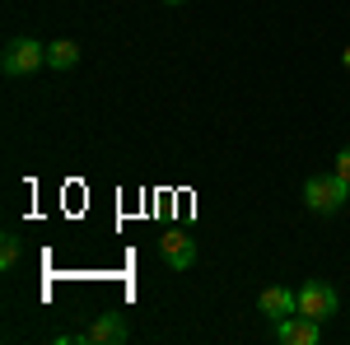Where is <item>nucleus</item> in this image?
I'll return each mask as SVG.
<instances>
[{
	"mask_svg": "<svg viewBox=\"0 0 350 345\" xmlns=\"http://www.w3.org/2000/svg\"><path fill=\"white\" fill-rule=\"evenodd\" d=\"M304 206L313 215H336L341 206H350V182L332 168V173H318L304 182Z\"/></svg>",
	"mask_w": 350,
	"mask_h": 345,
	"instance_id": "nucleus-1",
	"label": "nucleus"
},
{
	"mask_svg": "<svg viewBox=\"0 0 350 345\" xmlns=\"http://www.w3.org/2000/svg\"><path fill=\"white\" fill-rule=\"evenodd\" d=\"M42 66H47V47L33 42V38H10L5 52H0V70H5L10 80H28V75L42 70Z\"/></svg>",
	"mask_w": 350,
	"mask_h": 345,
	"instance_id": "nucleus-2",
	"label": "nucleus"
},
{
	"mask_svg": "<svg viewBox=\"0 0 350 345\" xmlns=\"http://www.w3.org/2000/svg\"><path fill=\"white\" fill-rule=\"evenodd\" d=\"M336 290L332 285H323V280H304L299 285V313L304 318H313V322H327V318H336Z\"/></svg>",
	"mask_w": 350,
	"mask_h": 345,
	"instance_id": "nucleus-3",
	"label": "nucleus"
},
{
	"mask_svg": "<svg viewBox=\"0 0 350 345\" xmlns=\"http://www.w3.org/2000/svg\"><path fill=\"white\" fill-rule=\"evenodd\" d=\"M159 257L168 271H187L196 262V238H191L187 229H163L159 234Z\"/></svg>",
	"mask_w": 350,
	"mask_h": 345,
	"instance_id": "nucleus-4",
	"label": "nucleus"
},
{
	"mask_svg": "<svg viewBox=\"0 0 350 345\" xmlns=\"http://www.w3.org/2000/svg\"><path fill=\"white\" fill-rule=\"evenodd\" d=\"M275 341L280 345H318L323 341V322L304 318V313H290V318L275 322Z\"/></svg>",
	"mask_w": 350,
	"mask_h": 345,
	"instance_id": "nucleus-5",
	"label": "nucleus"
},
{
	"mask_svg": "<svg viewBox=\"0 0 350 345\" xmlns=\"http://www.w3.org/2000/svg\"><path fill=\"white\" fill-rule=\"evenodd\" d=\"M257 313H267L271 322L299 313V290H290V285H267V290L257 294Z\"/></svg>",
	"mask_w": 350,
	"mask_h": 345,
	"instance_id": "nucleus-6",
	"label": "nucleus"
},
{
	"mask_svg": "<svg viewBox=\"0 0 350 345\" xmlns=\"http://www.w3.org/2000/svg\"><path fill=\"white\" fill-rule=\"evenodd\" d=\"M84 341H89V345H126V341H131V327H126L122 313H98L94 327L84 331Z\"/></svg>",
	"mask_w": 350,
	"mask_h": 345,
	"instance_id": "nucleus-7",
	"label": "nucleus"
},
{
	"mask_svg": "<svg viewBox=\"0 0 350 345\" xmlns=\"http://www.w3.org/2000/svg\"><path fill=\"white\" fill-rule=\"evenodd\" d=\"M47 66H52V70H75V66H80V42H70V38L52 42V47H47Z\"/></svg>",
	"mask_w": 350,
	"mask_h": 345,
	"instance_id": "nucleus-8",
	"label": "nucleus"
},
{
	"mask_svg": "<svg viewBox=\"0 0 350 345\" xmlns=\"http://www.w3.org/2000/svg\"><path fill=\"white\" fill-rule=\"evenodd\" d=\"M19 252H24L19 234H5V238H0V271H14V266H19Z\"/></svg>",
	"mask_w": 350,
	"mask_h": 345,
	"instance_id": "nucleus-9",
	"label": "nucleus"
},
{
	"mask_svg": "<svg viewBox=\"0 0 350 345\" xmlns=\"http://www.w3.org/2000/svg\"><path fill=\"white\" fill-rule=\"evenodd\" d=\"M336 173H341V178H346V182H350V145H346V150H341V154H336Z\"/></svg>",
	"mask_w": 350,
	"mask_h": 345,
	"instance_id": "nucleus-10",
	"label": "nucleus"
},
{
	"mask_svg": "<svg viewBox=\"0 0 350 345\" xmlns=\"http://www.w3.org/2000/svg\"><path fill=\"white\" fill-rule=\"evenodd\" d=\"M341 66H346V70H350V47H346V52H341Z\"/></svg>",
	"mask_w": 350,
	"mask_h": 345,
	"instance_id": "nucleus-11",
	"label": "nucleus"
},
{
	"mask_svg": "<svg viewBox=\"0 0 350 345\" xmlns=\"http://www.w3.org/2000/svg\"><path fill=\"white\" fill-rule=\"evenodd\" d=\"M163 5H187V0H163Z\"/></svg>",
	"mask_w": 350,
	"mask_h": 345,
	"instance_id": "nucleus-12",
	"label": "nucleus"
}]
</instances>
